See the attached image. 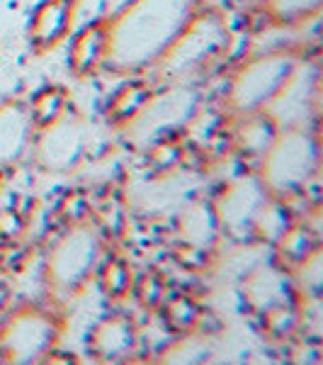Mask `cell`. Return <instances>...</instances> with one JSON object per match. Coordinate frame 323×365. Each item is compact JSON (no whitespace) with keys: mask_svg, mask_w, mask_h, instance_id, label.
<instances>
[{"mask_svg":"<svg viewBox=\"0 0 323 365\" xmlns=\"http://www.w3.org/2000/svg\"><path fill=\"white\" fill-rule=\"evenodd\" d=\"M207 0H125L105 15L102 76H149Z\"/></svg>","mask_w":323,"mask_h":365,"instance_id":"1","label":"cell"},{"mask_svg":"<svg viewBox=\"0 0 323 365\" xmlns=\"http://www.w3.org/2000/svg\"><path fill=\"white\" fill-rule=\"evenodd\" d=\"M307 61V46L277 44L253 51L228 71L221 103L228 117L270 110L272 103L290 91L302 63Z\"/></svg>","mask_w":323,"mask_h":365,"instance_id":"2","label":"cell"},{"mask_svg":"<svg viewBox=\"0 0 323 365\" xmlns=\"http://www.w3.org/2000/svg\"><path fill=\"white\" fill-rule=\"evenodd\" d=\"M233 42H236V34L226 10L207 3L149 76L163 86L195 83L197 78L226 61Z\"/></svg>","mask_w":323,"mask_h":365,"instance_id":"3","label":"cell"},{"mask_svg":"<svg viewBox=\"0 0 323 365\" xmlns=\"http://www.w3.org/2000/svg\"><path fill=\"white\" fill-rule=\"evenodd\" d=\"M105 256V237L90 220L66 225L51 241L42 261V282L46 299L70 304L95 280L97 266Z\"/></svg>","mask_w":323,"mask_h":365,"instance_id":"4","label":"cell"},{"mask_svg":"<svg viewBox=\"0 0 323 365\" xmlns=\"http://www.w3.org/2000/svg\"><path fill=\"white\" fill-rule=\"evenodd\" d=\"M255 178L275 200H287L304 192L321 168L319 129L304 125L280 127L272 144L255 158Z\"/></svg>","mask_w":323,"mask_h":365,"instance_id":"5","label":"cell"},{"mask_svg":"<svg viewBox=\"0 0 323 365\" xmlns=\"http://www.w3.org/2000/svg\"><path fill=\"white\" fill-rule=\"evenodd\" d=\"M68 329L66 304L20 302L10 304L0 317V363H42L51 351L61 346Z\"/></svg>","mask_w":323,"mask_h":365,"instance_id":"6","label":"cell"},{"mask_svg":"<svg viewBox=\"0 0 323 365\" xmlns=\"http://www.w3.org/2000/svg\"><path fill=\"white\" fill-rule=\"evenodd\" d=\"M88 144H90V134H88L85 125L78 115L68 110L54 125L34 132L29 156H32L34 166L44 173L63 175L83 163Z\"/></svg>","mask_w":323,"mask_h":365,"instance_id":"7","label":"cell"},{"mask_svg":"<svg viewBox=\"0 0 323 365\" xmlns=\"http://www.w3.org/2000/svg\"><path fill=\"white\" fill-rule=\"evenodd\" d=\"M80 3L83 0H39L34 5L25 27L27 46L34 56L54 51L75 32Z\"/></svg>","mask_w":323,"mask_h":365,"instance_id":"8","label":"cell"},{"mask_svg":"<svg viewBox=\"0 0 323 365\" xmlns=\"http://www.w3.org/2000/svg\"><path fill=\"white\" fill-rule=\"evenodd\" d=\"M139 349V324L127 312H107L85 334V356L95 363H122Z\"/></svg>","mask_w":323,"mask_h":365,"instance_id":"9","label":"cell"},{"mask_svg":"<svg viewBox=\"0 0 323 365\" xmlns=\"http://www.w3.org/2000/svg\"><path fill=\"white\" fill-rule=\"evenodd\" d=\"M270 195L265 187L258 182L255 173L250 178H238L224 185V190L219 192V197L211 202V207L216 212L221 234L226 237H250V227L258 215V210L265 205Z\"/></svg>","mask_w":323,"mask_h":365,"instance_id":"10","label":"cell"},{"mask_svg":"<svg viewBox=\"0 0 323 365\" xmlns=\"http://www.w3.org/2000/svg\"><path fill=\"white\" fill-rule=\"evenodd\" d=\"M34 122L29 117L27 100L3 98L0 100V168L8 170L20 166L29 156L34 139Z\"/></svg>","mask_w":323,"mask_h":365,"instance_id":"11","label":"cell"},{"mask_svg":"<svg viewBox=\"0 0 323 365\" xmlns=\"http://www.w3.org/2000/svg\"><path fill=\"white\" fill-rule=\"evenodd\" d=\"M240 295H243V302L248 304L255 314L275 307V304L299 299L290 270L277 261L260 263V266H255L250 270V273L243 278ZM299 302H302V299H299Z\"/></svg>","mask_w":323,"mask_h":365,"instance_id":"12","label":"cell"},{"mask_svg":"<svg viewBox=\"0 0 323 365\" xmlns=\"http://www.w3.org/2000/svg\"><path fill=\"white\" fill-rule=\"evenodd\" d=\"M158 83L151 76H129L122 78L117 91L107 98L105 105V120L115 129H129L146 110L151 98L156 96Z\"/></svg>","mask_w":323,"mask_h":365,"instance_id":"13","label":"cell"},{"mask_svg":"<svg viewBox=\"0 0 323 365\" xmlns=\"http://www.w3.org/2000/svg\"><path fill=\"white\" fill-rule=\"evenodd\" d=\"M68 46V71L73 78L90 81L100 76L105 61V17H95L70 34Z\"/></svg>","mask_w":323,"mask_h":365,"instance_id":"14","label":"cell"},{"mask_svg":"<svg viewBox=\"0 0 323 365\" xmlns=\"http://www.w3.org/2000/svg\"><path fill=\"white\" fill-rule=\"evenodd\" d=\"M175 232H178V246H187V249H197L204 253H209L224 237L211 202H195L185 207L178 217Z\"/></svg>","mask_w":323,"mask_h":365,"instance_id":"15","label":"cell"},{"mask_svg":"<svg viewBox=\"0 0 323 365\" xmlns=\"http://www.w3.org/2000/svg\"><path fill=\"white\" fill-rule=\"evenodd\" d=\"M323 0H258V29H302L321 13Z\"/></svg>","mask_w":323,"mask_h":365,"instance_id":"16","label":"cell"},{"mask_svg":"<svg viewBox=\"0 0 323 365\" xmlns=\"http://www.w3.org/2000/svg\"><path fill=\"white\" fill-rule=\"evenodd\" d=\"M231 122H233V127H231L233 149H236L238 154L253 156V158L260 156L280 132V122L270 115V110L231 117Z\"/></svg>","mask_w":323,"mask_h":365,"instance_id":"17","label":"cell"},{"mask_svg":"<svg viewBox=\"0 0 323 365\" xmlns=\"http://www.w3.org/2000/svg\"><path fill=\"white\" fill-rule=\"evenodd\" d=\"M156 312L161 314L166 331L183 339L192 336L202 327V317H204L202 304L192 295H187V292H168Z\"/></svg>","mask_w":323,"mask_h":365,"instance_id":"18","label":"cell"},{"mask_svg":"<svg viewBox=\"0 0 323 365\" xmlns=\"http://www.w3.org/2000/svg\"><path fill=\"white\" fill-rule=\"evenodd\" d=\"M134 278L137 275H134L132 263L125 256H120V253H105L95 273L100 292L112 304H122L132 297Z\"/></svg>","mask_w":323,"mask_h":365,"instance_id":"19","label":"cell"},{"mask_svg":"<svg viewBox=\"0 0 323 365\" xmlns=\"http://www.w3.org/2000/svg\"><path fill=\"white\" fill-rule=\"evenodd\" d=\"M27 108L34 129H44L70 110V91L61 83H46L34 91V96L27 100Z\"/></svg>","mask_w":323,"mask_h":365,"instance_id":"20","label":"cell"},{"mask_svg":"<svg viewBox=\"0 0 323 365\" xmlns=\"http://www.w3.org/2000/svg\"><path fill=\"white\" fill-rule=\"evenodd\" d=\"M319 244H321L319 237H316V232L307 225V222H292V225L277 237V241L272 244L275 261L282 263V266L290 270L292 266H297L307 253L314 251Z\"/></svg>","mask_w":323,"mask_h":365,"instance_id":"21","label":"cell"},{"mask_svg":"<svg viewBox=\"0 0 323 365\" xmlns=\"http://www.w3.org/2000/svg\"><path fill=\"white\" fill-rule=\"evenodd\" d=\"M292 222H295V220H292L290 210H287V200L268 197L265 205L258 210V215L253 220V227H250V239L272 246L275 241H277L280 234L285 232Z\"/></svg>","mask_w":323,"mask_h":365,"instance_id":"22","label":"cell"},{"mask_svg":"<svg viewBox=\"0 0 323 365\" xmlns=\"http://www.w3.org/2000/svg\"><path fill=\"white\" fill-rule=\"evenodd\" d=\"M260 327L263 334L272 341H287L295 336V331L302 324V307H299V299H292V302H282L275 304L265 312H260Z\"/></svg>","mask_w":323,"mask_h":365,"instance_id":"23","label":"cell"},{"mask_svg":"<svg viewBox=\"0 0 323 365\" xmlns=\"http://www.w3.org/2000/svg\"><path fill=\"white\" fill-rule=\"evenodd\" d=\"M321 258H323V249L319 244L314 251L307 253L297 266L290 268V275H292V282H295V290H297L299 299H319L321 297V290H323Z\"/></svg>","mask_w":323,"mask_h":365,"instance_id":"24","label":"cell"},{"mask_svg":"<svg viewBox=\"0 0 323 365\" xmlns=\"http://www.w3.org/2000/svg\"><path fill=\"white\" fill-rule=\"evenodd\" d=\"M166 295H168V282L158 270H144V273L134 278L132 297L141 309L156 312L161 307L163 299H166Z\"/></svg>","mask_w":323,"mask_h":365,"instance_id":"25","label":"cell"},{"mask_svg":"<svg viewBox=\"0 0 323 365\" xmlns=\"http://www.w3.org/2000/svg\"><path fill=\"white\" fill-rule=\"evenodd\" d=\"M183 154H185V149H183V144H180L178 139H175V137H161L154 146H151L149 161H151V166L158 168V170H170V168H175L180 161H183Z\"/></svg>","mask_w":323,"mask_h":365,"instance_id":"26","label":"cell"},{"mask_svg":"<svg viewBox=\"0 0 323 365\" xmlns=\"http://www.w3.org/2000/svg\"><path fill=\"white\" fill-rule=\"evenodd\" d=\"M29 258V249L20 244V239L0 241V273H20Z\"/></svg>","mask_w":323,"mask_h":365,"instance_id":"27","label":"cell"},{"mask_svg":"<svg viewBox=\"0 0 323 365\" xmlns=\"http://www.w3.org/2000/svg\"><path fill=\"white\" fill-rule=\"evenodd\" d=\"M25 217L15 207H0V241H13L25 234Z\"/></svg>","mask_w":323,"mask_h":365,"instance_id":"28","label":"cell"},{"mask_svg":"<svg viewBox=\"0 0 323 365\" xmlns=\"http://www.w3.org/2000/svg\"><path fill=\"white\" fill-rule=\"evenodd\" d=\"M13 304V290L5 280H0V317L8 312V307Z\"/></svg>","mask_w":323,"mask_h":365,"instance_id":"29","label":"cell"},{"mask_svg":"<svg viewBox=\"0 0 323 365\" xmlns=\"http://www.w3.org/2000/svg\"><path fill=\"white\" fill-rule=\"evenodd\" d=\"M3 182H5V170L0 168V187H3Z\"/></svg>","mask_w":323,"mask_h":365,"instance_id":"30","label":"cell"}]
</instances>
